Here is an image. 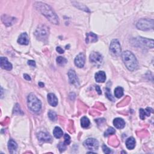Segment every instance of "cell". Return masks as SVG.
<instances>
[{
  "label": "cell",
  "mask_w": 154,
  "mask_h": 154,
  "mask_svg": "<svg viewBox=\"0 0 154 154\" xmlns=\"http://www.w3.org/2000/svg\"><path fill=\"white\" fill-rule=\"evenodd\" d=\"M115 133V130L112 127H110L109 128H108L107 130L105 131V132L104 133V136L105 137H107L110 135H112L113 134Z\"/></svg>",
  "instance_id": "27"
},
{
  "label": "cell",
  "mask_w": 154,
  "mask_h": 154,
  "mask_svg": "<svg viewBox=\"0 0 154 154\" xmlns=\"http://www.w3.org/2000/svg\"><path fill=\"white\" fill-rule=\"evenodd\" d=\"M48 116H49V119L52 121H57V114L54 112H53V111L50 110L49 112H48Z\"/></svg>",
  "instance_id": "26"
},
{
  "label": "cell",
  "mask_w": 154,
  "mask_h": 154,
  "mask_svg": "<svg viewBox=\"0 0 154 154\" xmlns=\"http://www.w3.org/2000/svg\"><path fill=\"white\" fill-rule=\"evenodd\" d=\"M37 137L39 140L44 142H49L51 141V137L46 132H40L37 134Z\"/></svg>",
  "instance_id": "14"
},
{
  "label": "cell",
  "mask_w": 154,
  "mask_h": 154,
  "mask_svg": "<svg viewBox=\"0 0 154 154\" xmlns=\"http://www.w3.org/2000/svg\"><path fill=\"white\" fill-rule=\"evenodd\" d=\"M106 93H105V94H106V96H107V97L110 100V101H114V98H113V96H112V94H111L110 93V90L108 89H106Z\"/></svg>",
  "instance_id": "30"
},
{
  "label": "cell",
  "mask_w": 154,
  "mask_h": 154,
  "mask_svg": "<svg viewBox=\"0 0 154 154\" xmlns=\"http://www.w3.org/2000/svg\"><path fill=\"white\" fill-rule=\"evenodd\" d=\"M24 78L25 80H27V81H30L31 80V78H30V76L27 75V74H24Z\"/></svg>",
  "instance_id": "34"
},
{
  "label": "cell",
  "mask_w": 154,
  "mask_h": 154,
  "mask_svg": "<svg viewBox=\"0 0 154 154\" xmlns=\"http://www.w3.org/2000/svg\"><path fill=\"white\" fill-rule=\"evenodd\" d=\"M96 92H98L99 95H101L102 92H101V90L100 89L99 86H98V85H96Z\"/></svg>",
  "instance_id": "35"
},
{
  "label": "cell",
  "mask_w": 154,
  "mask_h": 154,
  "mask_svg": "<svg viewBox=\"0 0 154 154\" xmlns=\"http://www.w3.org/2000/svg\"><path fill=\"white\" fill-rule=\"evenodd\" d=\"M56 61H57V63L60 65H65L67 62V59L63 57H58L57 58Z\"/></svg>",
  "instance_id": "25"
},
{
  "label": "cell",
  "mask_w": 154,
  "mask_h": 154,
  "mask_svg": "<svg viewBox=\"0 0 154 154\" xmlns=\"http://www.w3.org/2000/svg\"><path fill=\"white\" fill-rule=\"evenodd\" d=\"M95 80L98 83H104L106 80V75L104 71H99L95 74Z\"/></svg>",
  "instance_id": "16"
},
{
  "label": "cell",
  "mask_w": 154,
  "mask_h": 154,
  "mask_svg": "<svg viewBox=\"0 0 154 154\" xmlns=\"http://www.w3.org/2000/svg\"><path fill=\"white\" fill-rule=\"evenodd\" d=\"M35 36L40 40L46 39L49 36V28L45 25H39L36 30Z\"/></svg>",
  "instance_id": "5"
},
{
  "label": "cell",
  "mask_w": 154,
  "mask_h": 154,
  "mask_svg": "<svg viewBox=\"0 0 154 154\" xmlns=\"http://www.w3.org/2000/svg\"><path fill=\"white\" fill-rule=\"evenodd\" d=\"M56 51H57V52L58 53H60V54H63L64 52H65V51L62 48L59 47V46H58V47L56 48Z\"/></svg>",
  "instance_id": "32"
},
{
  "label": "cell",
  "mask_w": 154,
  "mask_h": 154,
  "mask_svg": "<svg viewBox=\"0 0 154 154\" xmlns=\"http://www.w3.org/2000/svg\"><path fill=\"white\" fill-rule=\"evenodd\" d=\"M8 148L10 153H13L18 148V144L13 139H10L8 143Z\"/></svg>",
  "instance_id": "20"
},
{
  "label": "cell",
  "mask_w": 154,
  "mask_h": 154,
  "mask_svg": "<svg viewBox=\"0 0 154 154\" xmlns=\"http://www.w3.org/2000/svg\"><path fill=\"white\" fill-rule=\"evenodd\" d=\"M48 101L53 107H56L58 104V99L54 93H49L48 95Z\"/></svg>",
  "instance_id": "15"
},
{
  "label": "cell",
  "mask_w": 154,
  "mask_h": 154,
  "mask_svg": "<svg viewBox=\"0 0 154 154\" xmlns=\"http://www.w3.org/2000/svg\"><path fill=\"white\" fill-rule=\"evenodd\" d=\"M110 52L113 55L118 57L120 56L122 53L121 46L119 42L117 39H114L111 42L110 46Z\"/></svg>",
  "instance_id": "6"
},
{
  "label": "cell",
  "mask_w": 154,
  "mask_h": 154,
  "mask_svg": "<svg viewBox=\"0 0 154 154\" xmlns=\"http://www.w3.org/2000/svg\"><path fill=\"white\" fill-rule=\"evenodd\" d=\"M65 144L66 145H69L71 143V137L69 135L65 134Z\"/></svg>",
  "instance_id": "29"
},
{
  "label": "cell",
  "mask_w": 154,
  "mask_h": 154,
  "mask_svg": "<svg viewBox=\"0 0 154 154\" xmlns=\"http://www.w3.org/2000/svg\"><path fill=\"white\" fill-rule=\"evenodd\" d=\"M90 62L95 66L99 67L103 62V58L101 54L97 52H92L89 57Z\"/></svg>",
  "instance_id": "7"
},
{
  "label": "cell",
  "mask_w": 154,
  "mask_h": 154,
  "mask_svg": "<svg viewBox=\"0 0 154 154\" xmlns=\"http://www.w3.org/2000/svg\"><path fill=\"white\" fill-rule=\"evenodd\" d=\"M135 40H136V44H139L141 46H146L150 48H153V40L152 39L139 37L136 38Z\"/></svg>",
  "instance_id": "9"
},
{
  "label": "cell",
  "mask_w": 154,
  "mask_h": 154,
  "mask_svg": "<svg viewBox=\"0 0 154 154\" xmlns=\"http://www.w3.org/2000/svg\"><path fill=\"white\" fill-rule=\"evenodd\" d=\"M84 146L90 151H96L99 148V142L95 139L89 138L84 142Z\"/></svg>",
  "instance_id": "8"
},
{
  "label": "cell",
  "mask_w": 154,
  "mask_h": 154,
  "mask_svg": "<svg viewBox=\"0 0 154 154\" xmlns=\"http://www.w3.org/2000/svg\"><path fill=\"white\" fill-rule=\"evenodd\" d=\"M58 147L59 151H60V152H62L64 151H65L66 148V145L65 144V143H60L58 144Z\"/></svg>",
  "instance_id": "28"
},
{
  "label": "cell",
  "mask_w": 154,
  "mask_h": 154,
  "mask_svg": "<svg viewBox=\"0 0 154 154\" xmlns=\"http://www.w3.org/2000/svg\"><path fill=\"white\" fill-rule=\"evenodd\" d=\"M90 124V121H89V119L87 117H83L81 118V126L83 128H87V127H89Z\"/></svg>",
  "instance_id": "24"
},
{
  "label": "cell",
  "mask_w": 154,
  "mask_h": 154,
  "mask_svg": "<svg viewBox=\"0 0 154 154\" xmlns=\"http://www.w3.org/2000/svg\"><path fill=\"white\" fill-rule=\"evenodd\" d=\"M35 7L46 18L53 24H58V18L54 12L53 9L45 3L37 2L35 4Z\"/></svg>",
  "instance_id": "1"
},
{
  "label": "cell",
  "mask_w": 154,
  "mask_h": 154,
  "mask_svg": "<svg viewBox=\"0 0 154 154\" xmlns=\"http://www.w3.org/2000/svg\"><path fill=\"white\" fill-rule=\"evenodd\" d=\"M27 105L28 108L34 113L39 112L42 108L40 101L33 93H30L27 97Z\"/></svg>",
  "instance_id": "3"
},
{
  "label": "cell",
  "mask_w": 154,
  "mask_h": 154,
  "mask_svg": "<svg viewBox=\"0 0 154 154\" xmlns=\"http://www.w3.org/2000/svg\"><path fill=\"white\" fill-rule=\"evenodd\" d=\"M0 65H1L2 69L7 71H10L12 69V65L8 61L6 57H1Z\"/></svg>",
  "instance_id": "11"
},
{
  "label": "cell",
  "mask_w": 154,
  "mask_h": 154,
  "mask_svg": "<svg viewBox=\"0 0 154 154\" xmlns=\"http://www.w3.org/2000/svg\"><path fill=\"white\" fill-rule=\"evenodd\" d=\"M98 41V36L93 33H89L86 35V39H85V42L87 44L90 43H94Z\"/></svg>",
  "instance_id": "19"
},
{
  "label": "cell",
  "mask_w": 154,
  "mask_h": 154,
  "mask_svg": "<svg viewBox=\"0 0 154 154\" xmlns=\"http://www.w3.org/2000/svg\"><path fill=\"white\" fill-rule=\"evenodd\" d=\"M115 96L117 98H121L123 95V89L121 87H117L114 90Z\"/></svg>",
  "instance_id": "23"
},
{
  "label": "cell",
  "mask_w": 154,
  "mask_h": 154,
  "mask_svg": "<svg viewBox=\"0 0 154 154\" xmlns=\"http://www.w3.org/2000/svg\"><path fill=\"white\" fill-rule=\"evenodd\" d=\"M85 62V57L83 53H80L77 55L75 59V65L76 66L80 68L84 67Z\"/></svg>",
  "instance_id": "10"
},
{
  "label": "cell",
  "mask_w": 154,
  "mask_h": 154,
  "mask_svg": "<svg viewBox=\"0 0 154 154\" xmlns=\"http://www.w3.org/2000/svg\"><path fill=\"white\" fill-rule=\"evenodd\" d=\"M39 85H40V87H43L44 86V83H41V82H40V83H39Z\"/></svg>",
  "instance_id": "36"
},
{
  "label": "cell",
  "mask_w": 154,
  "mask_h": 154,
  "mask_svg": "<svg viewBox=\"0 0 154 154\" xmlns=\"http://www.w3.org/2000/svg\"><path fill=\"white\" fill-rule=\"evenodd\" d=\"M153 110L151 108L148 107L146 110H144L143 108L140 109V117L141 119L144 120L146 118V116H149L151 113L152 112Z\"/></svg>",
  "instance_id": "18"
},
{
  "label": "cell",
  "mask_w": 154,
  "mask_h": 154,
  "mask_svg": "<svg viewBox=\"0 0 154 154\" xmlns=\"http://www.w3.org/2000/svg\"><path fill=\"white\" fill-rule=\"evenodd\" d=\"M113 125L117 129H122L125 126V122L121 118H116L113 121Z\"/></svg>",
  "instance_id": "17"
},
{
  "label": "cell",
  "mask_w": 154,
  "mask_h": 154,
  "mask_svg": "<svg viewBox=\"0 0 154 154\" xmlns=\"http://www.w3.org/2000/svg\"><path fill=\"white\" fill-rule=\"evenodd\" d=\"M68 76H69V82L71 84L77 85H78V79L77 78L75 72L74 70H70L68 72Z\"/></svg>",
  "instance_id": "12"
},
{
  "label": "cell",
  "mask_w": 154,
  "mask_h": 154,
  "mask_svg": "<svg viewBox=\"0 0 154 154\" xmlns=\"http://www.w3.org/2000/svg\"><path fill=\"white\" fill-rule=\"evenodd\" d=\"M126 148L130 149H133L135 146V140L133 137L128 138L126 141Z\"/></svg>",
  "instance_id": "21"
},
{
  "label": "cell",
  "mask_w": 154,
  "mask_h": 154,
  "mask_svg": "<svg viewBox=\"0 0 154 154\" xmlns=\"http://www.w3.org/2000/svg\"><path fill=\"white\" fill-rule=\"evenodd\" d=\"M18 42L21 45H27L29 43V37L27 34L26 33H22L18 39Z\"/></svg>",
  "instance_id": "13"
},
{
  "label": "cell",
  "mask_w": 154,
  "mask_h": 154,
  "mask_svg": "<svg viewBox=\"0 0 154 154\" xmlns=\"http://www.w3.org/2000/svg\"><path fill=\"white\" fill-rule=\"evenodd\" d=\"M53 134L55 138L60 139L63 136V132L60 128L57 126L54 128V130L53 131Z\"/></svg>",
  "instance_id": "22"
},
{
  "label": "cell",
  "mask_w": 154,
  "mask_h": 154,
  "mask_svg": "<svg viewBox=\"0 0 154 154\" xmlns=\"http://www.w3.org/2000/svg\"><path fill=\"white\" fill-rule=\"evenodd\" d=\"M28 65L31 66H33V67L36 66V63L35 61H33V60H29L28 62Z\"/></svg>",
  "instance_id": "33"
},
{
  "label": "cell",
  "mask_w": 154,
  "mask_h": 154,
  "mask_svg": "<svg viewBox=\"0 0 154 154\" xmlns=\"http://www.w3.org/2000/svg\"><path fill=\"white\" fill-rule=\"evenodd\" d=\"M122 57L123 62L128 70L134 71L137 69L138 67V62L132 53L129 51H126L122 53Z\"/></svg>",
  "instance_id": "2"
},
{
  "label": "cell",
  "mask_w": 154,
  "mask_h": 154,
  "mask_svg": "<svg viewBox=\"0 0 154 154\" xmlns=\"http://www.w3.org/2000/svg\"><path fill=\"white\" fill-rule=\"evenodd\" d=\"M102 149H103V151L105 153H112V151H111L107 146H105V145H103V146H102Z\"/></svg>",
  "instance_id": "31"
},
{
  "label": "cell",
  "mask_w": 154,
  "mask_h": 154,
  "mask_svg": "<svg viewBox=\"0 0 154 154\" xmlns=\"http://www.w3.org/2000/svg\"><path fill=\"white\" fill-rule=\"evenodd\" d=\"M154 22L151 19H142L137 23L136 27L139 30L143 31H149L153 30Z\"/></svg>",
  "instance_id": "4"
}]
</instances>
